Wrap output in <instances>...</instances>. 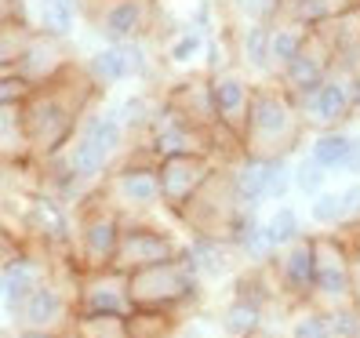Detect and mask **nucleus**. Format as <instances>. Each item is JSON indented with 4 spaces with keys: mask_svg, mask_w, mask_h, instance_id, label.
<instances>
[{
    "mask_svg": "<svg viewBox=\"0 0 360 338\" xmlns=\"http://www.w3.org/2000/svg\"><path fill=\"white\" fill-rule=\"evenodd\" d=\"M237 55H240V70L251 77H277L273 70V22H259V26H244L237 37Z\"/></svg>",
    "mask_w": 360,
    "mask_h": 338,
    "instance_id": "aec40b11",
    "label": "nucleus"
},
{
    "mask_svg": "<svg viewBox=\"0 0 360 338\" xmlns=\"http://www.w3.org/2000/svg\"><path fill=\"white\" fill-rule=\"evenodd\" d=\"M80 0H37V30L48 37H62L70 40L77 22H80Z\"/></svg>",
    "mask_w": 360,
    "mask_h": 338,
    "instance_id": "b1692460",
    "label": "nucleus"
},
{
    "mask_svg": "<svg viewBox=\"0 0 360 338\" xmlns=\"http://www.w3.org/2000/svg\"><path fill=\"white\" fill-rule=\"evenodd\" d=\"M179 255H182V240H175L167 229H157V226H150V222L124 219L113 266H117L120 273H139V269H146V266L172 262V259H179Z\"/></svg>",
    "mask_w": 360,
    "mask_h": 338,
    "instance_id": "f8f14e48",
    "label": "nucleus"
},
{
    "mask_svg": "<svg viewBox=\"0 0 360 338\" xmlns=\"http://www.w3.org/2000/svg\"><path fill=\"white\" fill-rule=\"evenodd\" d=\"M37 33L40 30L22 15H0V73H18Z\"/></svg>",
    "mask_w": 360,
    "mask_h": 338,
    "instance_id": "4be33fe9",
    "label": "nucleus"
},
{
    "mask_svg": "<svg viewBox=\"0 0 360 338\" xmlns=\"http://www.w3.org/2000/svg\"><path fill=\"white\" fill-rule=\"evenodd\" d=\"M306 131H335L360 113V70L335 62L331 73L302 98H295Z\"/></svg>",
    "mask_w": 360,
    "mask_h": 338,
    "instance_id": "39448f33",
    "label": "nucleus"
},
{
    "mask_svg": "<svg viewBox=\"0 0 360 338\" xmlns=\"http://www.w3.org/2000/svg\"><path fill=\"white\" fill-rule=\"evenodd\" d=\"M291 178H295V189L306 193V197H316L328 186V171L321 164H313L309 157H302L299 164H291Z\"/></svg>",
    "mask_w": 360,
    "mask_h": 338,
    "instance_id": "e433bc0d",
    "label": "nucleus"
},
{
    "mask_svg": "<svg viewBox=\"0 0 360 338\" xmlns=\"http://www.w3.org/2000/svg\"><path fill=\"white\" fill-rule=\"evenodd\" d=\"M331 66H335V55L328 51V44H324L321 37L309 33V40L302 44V51L295 55L273 80H277L291 98H302V95H309L316 84L331 73Z\"/></svg>",
    "mask_w": 360,
    "mask_h": 338,
    "instance_id": "dca6fc26",
    "label": "nucleus"
},
{
    "mask_svg": "<svg viewBox=\"0 0 360 338\" xmlns=\"http://www.w3.org/2000/svg\"><path fill=\"white\" fill-rule=\"evenodd\" d=\"M73 309L77 320L80 316H128L135 313L128 273H120L117 266L105 269H77L73 277Z\"/></svg>",
    "mask_w": 360,
    "mask_h": 338,
    "instance_id": "1a4fd4ad",
    "label": "nucleus"
},
{
    "mask_svg": "<svg viewBox=\"0 0 360 338\" xmlns=\"http://www.w3.org/2000/svg\"><path fill=\"white\" fill-rule=\"evenodd\" d=\"M55 338H80V331H77V324H73V327H66V331H58Z\"/></svg>",
    "mask_w": 360,
    "mask_h": 338,
    "instance_id": "37998d69",
    "label": "nucleus"
},
{
    "mask_svg": "<svg viewBox=\"0 0 360 338\" xmlns=\"http://www.w3.org/2000/svg\"><path fill=\"white\" fill-rule=\"evenodd\" d=\"M226 11L240 26H259V22H277L281 18V0H226Z\"/></svg>",
    "mask_w": 360,
    "mask_h": 338,
    "instance_id": "473e14b6",
    "label": "nucleus"
},
{
    "mask_svg": "<svg viewBox=\"0 0 360 338\" xmlns=\"http://www.w3.org/2000/svg\"><path fill=\"white\" fill-rule=\"evenodd\" d=\"M302 135H306V124L299 117L295 98L277 80L255 84V98H251V110L240 131V150L248 157H262V160L291 157L299 150Z\"/></svg>",
    "mask_w": 360,
    "mask_h": 338,
    "instance_id": "f03ea898",
    "label": "nucleus"
},
{
    "mask_svg": "<svg viewBox=\"0 0 360 338\" xmlns=\"http://www.w3.org/2000/svg\"><path fill=\"white\" fill-rule=\"evenodd\" d=\"M309 26H302V22H295V18H277L273 22V70H284L288 62L302 51V44L309 40Z\"/></svg>",
    "mask_w": 360,
    "mask_h": 338,
    "instance_id": "cd10ccee",
    "label": "nucleus"
},
{
    "mask_svg": "<svg viewBox=\"0 0 360 338\" xmlns=\"http://www.w3.org/2000/svg\"><path fill=\"white\" fill-rule=\"evenodd\" d=\"M262 320H266V306L244 299V294H237V299H233L222 309V316H219V324H222V331L229 338H248L251 331L262 327Z\"/></svg>",
    "mask_w": 360,
    "mask_h": 338,
    "instance_id": "bb28decb",
    "label": "nucleus"
},
{
    "mask_svg": "<svg viewBox=\"0 0 360 338\" xmlns=\"http://www.w3.org/2000/svg\"><path fill=\"white\" fill-rule=\"evenodd\" d=\"M157 110H160V102L153 95L135 91V95L124 98L113 113L120 117V124H124V131H128V135H146V131H150V124H153V117H157Z\"/></svg>",
    "mask_w": 360,
    "mask_h": 338,
    "instance_id": "c85d7f7f",
    "label": "nucleus"
},
{
    "mask_svg": "<svg viewBox=\"0 0 360 338\" xmlns=\"http://www.w3.org/2000/svg\"><path fill=\"white\" fill-rule=\"evenodd\" d=\"M70 40L62 37H48V33H37V40L30 44L22 66H18V77L30 80V84H44L51 80L55 73H62L70 66Z\"/></svg>",
    "mask_w": 360,
    "mask_h": 338,
    "instance_id": "a211bd4d",
    "label": "nucleus"
},
{
    "mask_svg": "<svg viewBox=\"0 0 360 338\" xmlns=\"http://www.w3.org/2000/svg\"><path fill=\"white\" fill-rule=\"evenodd\" d=\"M98 84L88 77L84 62H70L62 73H55L44 84H33V91L22 102V124L30 138V157L48 160L62 153L77 135L84 113L95 105Z\"/></svg>",
    "mask_w": 360,
    "mask_h": 338,
    "instance_id": "f257e3e1",
    "label": "nucleus"
},
{
    "mask_svg": "<svg viewBox=\"0 0 360 338\" xmlns=\"http://www.w3.org/2000/svg\"><path fill=\"white\" fill-rule=\"evenodd\" d=\"M295 189V178H291V157H273L269 160V171H266V200L281 204L288 193Z\"/></svg>",
    "mask_w": 360,
    "mask_h": 338,
    "instance_id": "c9c22d12",
    "label": "nucleus"
},
{
    "mask_svg": "<svg viewBox=\"0 0 360 338\" xmlns=\"http://www.w3.org/2000/svg\"><path fill=\"white\" fill-rule=\"evenodd\" d=\"M313 33L328 44V51L335 55V62L360 70V8H349L342 15L328 18V22L313 26Z\"/></svg>",
    "mask_w": 360,
    "mask_h": 338,
    "instance_id": "6ab92c4d",
    "label": "nucleus"
},
{
    "mask_svg": "<svg viewBox=\"0 0 360 338\" xmlns=\"http://www.w3.org/2000/svg\"><path fill=\"white\" fill-rule=\"evenodd\" d=\"M349 8H360V0H281V18H295L313 30Z\"/></svg>",
    "mask_w": 360,
    "mask_h": 338,
    "instance_id": "393cba45",
    "label": "nucleus"
},
{
    "mask_svg": "<svg viewBox=\"0 0 360 338\" xmlns=\"http://www.w3.org/2000/svg\"><path fill=\"white\" fill-rule=\"evenodd\" d=\"M309 219L316 226H328V229L342 226L346 222V215H342V193H338V189H321V193L313 197V204H309Z\"/></svg>",
    "mask_w": 360,
    "mask_h": 338,
    "instance_id": "72a5a7b5",
    "label": "nucleus"
},
{
    "mask_svg": "<svg viewBox=\"0 0 360 338\" xmlns=\"http://www.w3.org/2000/svg\"><path fill=\"white\" fill-rule=\"evenodd\" d=\"M30 91L33 84L22 80L18 73H0V105H22Z\"/></svg>",
    "mask_w": 360,
    "mask_h": 338,
    "instance_id": "4c0bfd02",
    "label": "nucleus"
},
{
    "mask_svg": "<svg viewBox=\"0 0 360 338\" xmlns=\"http://www.w3.org/2000/svg\"><path fill=\"white\" fill-rule=\"evenodd\" d=\"M95 197L105 200L110 207H117L124 219L142 215L160 204V175H157V160L150 157H135L124 160L117 167L102 175V182L95 186Z\"/></svg>",
    "mask_w": 360,
    "mask_h": 338,
    "instance_id": "423d86ee",
    "label": "nucleus"
},
{
    "mask_svg": "<svg viewBox=\"0 0 360 338\" xmlns=\"http://www.w3.org/2000/svg\"><path fill=\"white\" fill-rule=\"evenodd\" d=\"M262 229H266L273 251H281V247H288V244H295L302 237V219H299V211H295L291 204H277V211L262 222Z\"/></svg>",
    "mask_w": 360,
    "mask_h": 338,
    "instance_id": "c756f323",
    "label": "nucleus"
},
{
    "mask_svg": "<svg viewBox=\"0 0 360 338\" xmlns=\"http://www.w3.org/2000/svg\"><path fill=\"white\" fill-rule=\"evenodd\" d=\"M269 277L277 280L281 299L302 306L313 302V237H299L295 244L281 247L277 259L269 262Z\"/></svg>",
    "mask_w": 360,
    "mask_h": 338,
    "instance_id": "2eb2a0df",
    "label": "nucleus"
},
{
    "mask_svg": "<svg viewBox=\"0 0 360 338\" xmlns=\"http://www.w3.org/2000/svg\"><path fill=\"white\" fill-rule=\"evenodd\" d=\"M338 193H342V215H346L342 226L360 222V182H349L346 189H338Z\"/></svg>",
    "mask_w": 360,
    "mask_h": 338,
    "instance_id": "58836bf2",
    "label": "nucleus"
},
{
    "mask_svg": "<svg viewBox=\"0 0 360 338\" xmlns=\"http://www.w3.org/2000/svg\"><path fill=\"white\" fill-rule=\"evenodd\" d=\"M30 138L22 124V105H0V164H26Z\"/></svg>",
    "mask_w": 360,
    "mask_h": 338,
    "instance_id": "5701e85b",
    "label": "nucleus"
},
{
    "mask_svg": "<svg viewBox=\"0 0 360 338\" xmlns=\"http://www.w3.org/2000/svg\"><path fill=\"white\" fill-rule=\"evenodd\" d=\"M15 338H55V334H44V331H18Z\"/></svg>",
    "mask_w": 360,
    "mask_h": 338,
    "instance_id": "79ce46f5",
    "label": "nucleus"
},
{
    "mask_svg": "<svg viewBox=\"0 0 360 338\" xmlns=\"http://www.w3.org/2000/svg\"><path fill=\"white\" fill-rule=\"evenodd\" d=\"M313 302L324 309L356 302V266L353 251L335 233L313 237Z\"/></svg>",
    "mask_w": 360,
    "mask_h": 338,
    "instance_id": "0eeeda50",
    "label": "nucleus"
},
{
    "mask_svg": "<svg viewBox=\"0 0 360 338\" xmlns=\"http://www.w3.org/2000/svg\"><path fill=\"white\" fill-rule=\"evenodd\" d=\"M124 215L105 200L91 197L73 207V244H70V266L73 269H105L113 266L117 244H120Z\"/></svg>",
    "mask_w": 360,
    "mask_h": 338,
    "instance_id": "20e7f679",
    "label": "nucleus"
},
{
    "mask_svg": "<svg viewBox=\"0 0 360 338\" xmlns=\"http://www.w3.org/2000/svg\"><path fill=\"white\" fill-rule=\"evenodd\" d=\"M346 150H349V131H346V128H335V131H313L306 157H309L313 164H321L324 171L331 175V171H342Z\"/></svg>",
    "mask_w": 360,
    "mask_h": 338,
    "instance_id": "a878e982",
    "label": "nucleus"
},
{
    "mask_svg": "<svg viewBox=\"0 0 360 338\" xmlns=\"http://www.w3.org/2000/svg\"><path fill=\"white\" fill-rule=\"evenodd\" d=\"M84 11L105 44L146 40L157 26V0H98Z\"/></svg>",
    "mask_w": 360,
    "mask_h": 338,
    "instance_id": "9d476101",
    "label": "nucleus"
},
{
    "mask_svg": "<svg viewBox=\"0 0 360 338\" xmlns=\"http://www.w3.org/2000/svg\"><path fill=\"white\" fill-rule=\"evenodd\" d=\"M18 247V240H15V233H11V229L4 226V219H0V262H4L8 255H11V251Z\"/></svg>",
    "mask_w": 360,
    "mask_h": 338,
    "instance_id": "a19ab883",
    "label": "nucleus"
},
{
    "mask_svg": "<svg viewBox=\"0 0 360 338\" xmlns=\"http://www.w3.org/2000/svg\"><path fill=\"white\" fill-rule=\"evenodd\" d=\"M182 255L193 262V269L204 277H222V273H229L233 266H237L240 251L233 247L229 237H219V233H193V240L182 244Z\"/></svg>",
    "mask_w": 360,
    "mask_h": 338,
    "instance_id": "f3484780",
    "label": "nucleus"
},
{
    "mask_svg": "<svg viewBox=\"0 0 360 338\" xmlns=\"http://www.w3.org/2000/svg\"><path fill=\"white\" fill-rule=\"evenodd\" d=\"M207 91H211V110H215L219 128L240 138L251 98H255V80L237 66H226V70L207 77Z\"/></svg>",
    "mask_w": 360,
    "mask_h": 338,
    "instance_id": "ddd939ff",
    "label": "nucleus"
},
{
    "mask_svg": "<svg viewBox=\"0 0 360 338\" xmlns=\"http://www.w3.org/2000/svg\"><path fill=\"white\" fill-rule=\"evenodd\" d=\"M266 171H269V160L262 157L240 153L233 160L229 186H233V197H237V207H259L266 200Z\"/></svg>",
    "mask_w": 360,
    "mask_h": 338,
    "instance_id": "412c9836",
    "label": "nucleus"
},
{
    "mask_svg": "<svg viewBox=\"0 0 360 338\" xmlns=\"http://www.w3.org/2000/svg\"><path fill=\"white\" fill-rule=\"evenodd\" d=\"M219 171L215 153H175V157H160L157 160V175H160V204L172 207L175 215L193 200L207 178Z\"/></svg>",
    "mask_w": 360,
    "mask_h": 338,
    "instance_id": "9b49d317",
    "label": "nucleus"
},
{
    "mask_svg": "<svg viewBox=\"0 0 360 338\" xmlns=\"http://www.w3.org/2000/svg\"><path fill=\"white\" fill-rule=\"evenodd\" d=\"M342 175H349V178H356V175H360V135H349V150H346Z\"/></svg>",
    "mask_w": 360,
    "mask_h": 338,
    "instance_id": "ea45409f",
    "label": "nucleus"
},
{
    "mask_svg": "<svg viewBox=\"0 0 360 338\" xmlns=\"http://www.w3.org/2000/svg\"><path fill=\"white\" fill-rule=\"evenodd\" d=\"M291 338H335L331 331V313L316 302H302L291 320Z\"/></svg>",
    "mask_w": 360,
    "mask_h": 338,
    "instance_id": "7c9ffc66",
    "label": "nucleus"
},
{
    "mask_svg": "<svg viewBox=\"0 0 360 338\" xmlns=\"http://www.w3.org/2000/svg\"><path fill=\"white\" fill-rule=\"evenodd\" d=\"M200 284H204L200 273L186 255L128 273L135 313H157V316H172V320H175V313L189 309L200 299Z\"/></svg>",
    "mask_w": 360,
    "mask_h": 338,
    "instance_id": "7ed1b4c3",
    "label": "nucleus"
},
{
    "mask_svg": "<svg viewBox=\"0 0 360 338\" xmlns=\"http://www.w3.org/2000/svg\"><path fill=\"white\" fill-rule=\"evenodd\" d=\"M204 48H207V37H204L200 30H193V26H182V33L172 37V44H167L164 58L172 62V66L186 70L189 62H197V58L204 55Z\"/></svg>",
    "mask_w": 360,
    "mask_h": 338,
    "instance_id": "2f4dec72",
    "label": "nucleus"
},
{
    "mask_svg": "<svg viewBox=\"0 0 360 338\" xmlns=\"http://www.w3.org/2000/svg\"><path fill=\"white\" fill-rule=\"evenodd\" d=\"M80 338H131V327L124 316H80Z\"/></svg>",
    "mask_w": 360,
    "mask_h": 338,
    "instance_id": "f704fd0d",
    "label": "nucleus"
},
{
    "mask_svg": "<svg viewBox=\"0 0 360 338\" xmlns=\"http://www.w3.org/2000/svg\"><path fill=\"white\" fill-rule=\"evenodd\" d=\"M88 77L98 84V91L117 88L128 80L150 77V55H146V40H128V44H105L84 62Z\"/></svg>",
    "mask_w": 360,
    "mask_h": 338,
    "instance_id": "4468645a",
    "label": "nucleus"
},
{
    "mask_svg": "<svg viewBox=\"0 0 360 338\" xmlns=\"http://www.w3.org/2000/svg\"><path fill=\"white\" fill-rule=\"evenodd\" d=\"M77 277V273H73ZM11 324L18 331H44V334H58L77 324V309H73V284H62V269H51L48 280H40L26 302L15 309Z\"/></svg>",
    "mask_w": 360,
    "mask_h": 338,
    "instance_id": "6e6552de",
    "label": "nucleus"
}]
</instances>
